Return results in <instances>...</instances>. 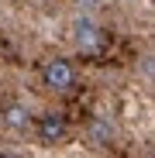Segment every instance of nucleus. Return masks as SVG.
Listing matches in <instances>:
<instances>
[{
    "instance_id": "4",
    "label": "nucleus",
    "mask_w": 155,
    "mask_h": 158,
    "mask_svg": "<svg viewBox=\"0 0 155 158\" xmlns=\"http://www.w3.org/2000/svg\"><path fill=\"white\" fill-rule=\"evenodd\" d=\"M35 131H38V141H41V144H62V141L69 138V124H66L62 114H45V117H38Z\"/></svg>"
},
{
    "instance_id": "3",
    "label": "nucleus",
    "mask_w": 155,
    "mask_h": 158,
    "mask_svg": "<svg viewBox=\"0 0 155 158\" xmlns=\"http://www.w3.org/2000/svg\"><path fill=\"white\" fill-rule=\"evenodd\" d=\"M83 138H86L90 148H107V144H114V138H117V127H114L110 117H90L86 127H83Z\"/></svg>"
},
{
    "instance_id": "5",
    "label": "nucleus",
    "mask_w": 155,
    "mask_h": 158,
    "mask_svg": "<svg viewBox=\"0 0 155 158\" xmlns=\"http://www.w3.org/2000/svg\"><path fill=\"white\" fill-rule=\"evenodd\" d=\"M0 124L14 134H24V131L31 127V110L24 107V103H7L4 110H0Z\"/></svg>"
},
{
    "instance_id": "2",
    "label": "nucleus",
    "mask_w": 155,
    "mask_h": 158,
    "mask_svg": "<svg viewBox=\"0 0 155 158\" xmlns=\"http://www.w3.org/2000/svg\"><path fill=\"white\" fill-rule=\"evenodd\" d=\"M41 79H45V86H48L52 93H69V89L76 86V69H72L66 59H52V62H45Z\"/></svg>"
},
{
    "instance_id": "7",
    "label": "nucleus",
    "mask_w": 155,
    "mask_h": 158,
    "mask_svg": "<svg viewBox=\"0 0 155 158\" xmlns=\"http://www.w3.org/2000/svg\"><path fill=\"white\" fill-rule=\"evenodd\" d=\"M76 7H80L83 14H97V10L103 7V0H76Z\"/></svg>"
},
{
    "instance_id": "6",
    "label": "nucleus",
    "mask_w": 155,
    "mask_h": 158,
    "mask_svg": "<svg viewBox=\"0 0 155 158\" xmlns=\"http://www.w3.org/2000/svg\"><path fill=\"white\" fill-rule=\"evenodd\" d=\"M138 69H141V76H148L152 83H155V55H152V52H148V55H141Z\"/></svg>"
},
{
    "instance_id": "1",
    "label": "nucleus",
    "mask_w": 155,
    "mask_h": 158,
    "mask_svg": "<svg viewBox=\"0 0 155 158\" xmlns=\"http://www.w3.org/2000/svg\"><path fill=\"white\" fill-rule=\"evenodd\" d=\"M72 41H76V48L80 52H100L103 48V41H107V35H103V28H100V21L93 17V14H76V21H72Z\"/></svg>"
}]
</instances>
